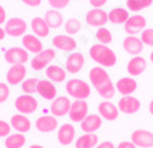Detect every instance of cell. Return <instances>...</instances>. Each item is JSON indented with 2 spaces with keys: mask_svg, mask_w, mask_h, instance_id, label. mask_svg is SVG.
Masks as SVG:
<instances>
[{
  "mask_svg": "<svg viewBox=\"0 0 153 148\" xmlns=\"http://www.w3.org/2000/svg\"><path fill=\"white\" fill-rule=\"evenodd\" d=\"M37 84H39V78L37 77L25 78L21 84L24 93H26V95H35V93H37Z\"/></svg>",
  "mask_w": 153,
  "mask_h": 148,
  "instance_id": "obj_33",
  "label": "cell"
},
{
  "mask_svg": "<svg viewBox=\"0 0 153 148\" xmlns=\"http://www.w3.org/2000/svg\"><path fill=\"white\" fill-rule=\"evenodd\" d=\"M116 148H137V147L132 141H121V143H119V145Z\"/></svg>",
  "mask_w": 153,
  "mask_h": 148,
  "instance_id": "obj_43",
  "label": "cell"
},
{
  "mask_svg": "<svg viewBox=\"0 0 153 148\" xmlns=\"http://www.w3.org/2000/svg\"><path fill=\"white\" fill-rule=\"evenodd\" d=\"M98 114L102 119L116 121L119 116V107L109 100H103L98 104Z\"/></svg>",
  "mask_w": 153,
  "mask_h": 148,
  "instance_id": "obj_19",
  "label": "cell"
},
{
  "mask_svg": "<svg viewBox=\"0 0 153 148\" xmlns=\"http://www.w3.org/2000/svg\"><path fill=\"white\" fill-rule=\"evenodd\" d=\"M7 36V33H6V30H4V28H1V25H0V41L1 40H4V37Z\"/></svg>",
  "mask_w": 153,
  "mask_h": 148,
  "instance_id": "obj_46",
  "label": "cell"
},
{
  "mask_svg": "<svg viewBox=\"0 0 153 148\" xmlns=\"http://www.w3.org/2000/svg\"><path fill=\"white\" fill-rule=\"evenodd\" d=\"M76 138V129L71 123H62L57 129V140L61 145H71Z\"/></svg>",
  "mask_w": 153,
  "mask_h": 148,
  "instance_id": "obj_14",
  "label": "cell"
},
{
  "mask_svg": "<svg viewBox=\"0 0 153 148\" xmlns=\"http://www.w3.org/2000/svg\"><path fill=\"white\" fill-rule=\"evenodd\" d=\"M26 144V137L22 133H10L4 138V147L6 148H22Z\"/></svg>",
  "mask_w": 153,
  "mask_h": 148,
  "instance_id": "obj_30",
  "label": "cell"
},
{
  "mask_svg": "<svg viewBox=\"0 0 153 148\" xmlns=\"http://www.w3.org/2000/svg\"><path fill=\"white\" fill-rule=\"evenodd\" d=\"M71 0H48V4L51 6V8L54 10H62L69 4Z\"/></svg>",
  "mask_w": 153,
  "mask_h": 148,
  "instance_id": "obj_40",
  "label": "cell"
},
{
  "mask_svg": "<svg viewBox=\"0 0 153 148\" xmlns=\"http://www.w3.org/2000/svg\"><path fill=\"white\" fill-rule=\"evenodd\" d=\"M102 125V118L100 114H88L84 119L80 122L83 133H95Z\"/></svg>",
  "mask_w": 153,
  "mask_h": 148,
  "instance_id": "obj_25",
  "label": "cell"
},
{
  "mask_svg": "<svg viewBox=\"0 0 153 148\" xmlns=\"http://www.w3.org/2000/svg\"><path fill=\"white\" fill-rule=\"evenodd\" d=\"M22 47H24L29 53H35V55L44 49L40 37H37V36H35V34L22 36Z\"/></svg>",
  "mask_w": 153,
  "mask_h": 148,
  "instance_id": "obj_27",
  "label": "cell"
},
{
  "mask_svg": "<svg viewBox=\"0 0 153 148\" xmlns=\"http://www.w3.org/2000/svg\"><path fill=\"white\" fill-rule=\"evenodd\" d=\"M95 148H116V147H114L112 141H102V143H98V145Z\"/></svg>",
  "mask_w": 153,
  "mask_h": 148,
  "instance_id": "obj_44",
  "label": "cell"
},
{
  "mask_svg": "<svg viewBox=\"0 0 153 148\" xmlns=\"http://www.w3.org/2000/svg\"><path fill=\"white\" fill-rule=\"evenodd\" d=\"M131 141L137 148H152L153 147V132L146 129H137L131 133Z\"/></svg>",
  "mask_w": 153,
  "mask_h": 148,
  "instance_id": "obj_12",
  "label": "cell"
},
{
  "mask_svg": "<svg viewBox=\"0 0 153 148\" xmlns=\"http://www.w3.org/2000/svg\"><path fill=\"white\" fill-rule=\"evenodd\" d=\"M51 42H53L54 48L59 49V51H62V52H73V51L76 49V47H77L76 40L69 34L54 36L53 40H51Z\"/></svg>",
  "mask_w": 153,
  "mask_h": 148,
  "instance_id": "obj_13",
  "label": "cell"
},
{
  "mask_svg": "<svg viewBox=\"0 0 153 148\" xmlns=\"http://www.w3.org/2000/svg\"><path fill=\"white\" fill-rule=\"evenodd\" d=\"M141 40L145 45L152 47L153 48V28H146L141 33Z\"/></svg>",
  "mask_w": 153,
  "mask_h": 148,
  "instance_id": "obj_37",
  "label": "cell"
},
{
  "mask_svg": "<svg viewBox=\"0 0 153 148\" xmlns=\"http://www.w3.org/2000/svg\"><path fill=\"white\" fill-rule=\"evenodd\" d=\"M35 127L42 133H51L57 130L58 127V119L54 115H40L35 121Z\"/></svg>",
  "mask_w": 153,
  "mask_h": 148,
  "instance_id": "obj_15",
  "label": "cell"
},
{
  "mask_svg": "<svg viewBox=\"0 0 153 148\" xmlns=\"http://www.w3.org/2000/svg\"><path fill=\"white\" fill-rule=\"evenodd\" d=\"M4 30L8 36L11 37H21V36L26 34L28 30V23H26L22 18H10L8 21H6L4 23Z\"/></svg>",
  "mask_w": 153,
  "mask_h": 148,
  "instance_id": "obj_6",
  "label": "cell"
},
{
  "mask_svg": "<svg viewBox=\"0 0 153 148\" xmlns=\"http://www.w3.org/2000/svg\"><path fill=\"white\" fill-rule=\"evenodd\" d=\"M11 125L10 122H7V121H3V119H0V137H7L8 134L11 133Z\"/></svg>",
  "mask_w": 153,
  "mask_h": 148,
  "instance_id": "obj_39",
  "label": "cell"
},
{
  "mask_svg": "<svg viewBox=\"0 0 153 148\" xmlns=\"http://www.w3.org/2000/svg\"><path fill=\"white\" fill-rule=\"evenodd\" d=\"M143 45L145 44L142 42L141 37H137V36H127L123 40V48H124V51L127 53H130V55H134V56H137V55H139V53L142 52Z\"/></svg>",
  "mask_w": 153,
  "mask_h": 148,
  "instance_id": "obj_23",
  "label": "cell"
},
{
  "mask_svg": "<svg viewBox=\"0 0 153 148\" xmlns=\"http://www.w3.org/2000/svg\"><path fill=\"white\" fill-rule=\"evenodd\" d=\"M80 29H82V23L76 18H69L68 21L65 22V32H66V34L75 36L80 32Z\"/></svg>",
  "mask_w": 153,
  "mask_h": 148,
  "instance_id": "obj_36",
  "label": "cell"
},
{
  "mask_svg": "<svg viewBox=\"0 0 153 148\" xmlns=\"http://www.w3.org/2000/svg\"><path fill=\"white\" fill-rule=\"evenodd\" d=\"M66 73H68V71L65 70L62 66H59V64H50V66H47L46 70H44L46 78L50 80L51 82H54V84L64 82L65 78H66Z\"/></svg>",
  "mask_w": 153,
  "mask_h": 148,
  "instance_id": "obj_24",
  "label": "cell"
},
{
  "mask_svg": "<svg viewBox=\"0 0 153 148\" xmlns=\"http://www.w3.org/2000/svg\"><path fill=\"white\" fill-rule=\"evenodd\" d=\"M108 18H109V22L113 25H124L126 21L130 18V14H128V10H126V8L114 7L108 12Z\"/></svg>",
  "mask_w": 153,
  "mask_h": 148,
  "instance_id": "obj_29",
  "label": "cell"
},
{
  "mask_svg": "<svg viewBox=\"0 0 153 148\" xmlns=\"http://www.w3.org/2000/svg\"><path fill=\"white\" fill-rule=\"evenodd\" d=\"M90 58L102 67H113L117 62V56L112 48L105 44H94L88 51Z\"/></svg>",
  "mask_w": 153,
  "mask_h": 148,
  "instance_id": "obj_2",
  "label": "cell"
},
{
  "mask_svg": "<svg viewBox=\"0 0 153 148\" xmlns=\"http://www.w3.org/2000/svg\"><path fill=\"white\" fill-rule=\"evenodd\" d=\"M88 78H90L91 85L95 88V91L98 92V95L101 97L109 100V99H112L114 96L116 86L113 85L108 71L105 70V67H102V66L93 67L88 73Z\"/></svg>",
  "mask_w": 153,
  "mask_h": 148,
  "instance_id": "obj_1",
  "label": "cell"
},
{
  "mask_svg": "<svg viewBox=\"0 0 153 148\" xmlns=\"http://www.w3.org/2000/svg\"><path fill=\"white\" fill-rule=\"evenodd\" d=\"M83 66H84V55L76 51H73L65 60V70L71 74L80 73Z\"/></svg>",
  "mask_w": 153,
  "mask_h": 148,
  "instance_id": "obj_17",
  "label": "cell"
},
{
  "mask_svg": "<svg viewBox=\"0 0 153 148\" xmlns=\"http://www.w3.org/2000/svg\"><path fill=\"white\" fill-rule=\"evenodd\" d=\"M10 125H11V127H13L15 132L22 133V134L28 133V132L30 130V127H32V122H30V119H29L26 115L19 114V113L14 114V115L11 116Z\"/></svg>",
  "mask_w": 153,
  "mask_h": 148,
  "instance_id": "obj_20",
  "label": "cell"
},
{
  "mask_svg": "<svg viewBox=\"0 0 153 148\" xmlns=\"http://www.w3.org/2000/svg\"><path fill=\"white\" fill-rule=\"evenodd\" d=\"M65 91L75 100H85L91 95V86L80 78H71L65 85Z\"/></svg>",
  "mask_w": 153,
  "mask_h": 148,
  "instance_id": "obj_3",
  "label": "cell"
},
{
  "mask_svg": "<svg viewBox=\"0 0 153 148\" xmlns=\"http://www.w3.org/2000/svg\"><path fill=\"white\" fill-rule=\"evenodd\" d=\"M71 99L68 96H57V97L51 100V104H50V111H51V115L57 116H65L69 114V110H71Z\"/></svg>",
  "mask_w": 153,
  "mask_h": 148,
  "instance_id": "obj_10",
  "label": "cell"
},
{
  "mask_svg": "<svg viewBox=\"0 0 153 148\" xmlns=\"http://www.w3.org/2000/svg\"><path fill=\"white\" fill-rule=\"evenodd\" d=\"M146 29V18L141 14L130 15L124 23V32L128 36H137Z\"/></svg>",
  "mask_w": 153,
  "mask_h": 148,
  "instance_id": "obj_7",
  "label": "cell"
},
{
  "mask_svg": "<svg viewBox=\"0 0 153 148\" xmlns=\"http://www.w3.org/2000/svg\"><path fill=\"white\" fill-rule=\"evenodd\" d=\"M44 19H46V22L48 23V26L51 29H58L64 25V17H62V14L58 10H54V8L46 11Z\"/></svg>",
  "mask_w": 153,
  "mask_h": 148,
  "instance_id": "obj_31",
  "label": "cell"
},
{
  "mask_svg": "<svg viewBox=\"0 0 153 148\" xmlns=\"http://www.w3.org/2000/svg\"><path fill=\"white\" fill-rule=\"evenodd\" d=\"M30 28H32L33 34L37 36V37H47L50 34V30H51V28L48 26L46 19L42 17L33 18L32 22H30Z\"/></svg>",
  "mask_w": 153,
  "mask_h": 148,
  "instance_id": "obj_28",
  "label": "cell"
},
{
  "mask_svg": "<svg viewBox=\"0 0 153 148\" xmlns=\"http://www.w3.org/2000/svg\"><path fill=\"white\" fill-rule=\"evenodd\" d=\"M149 113H150V114H152V115H153V100H152V102L149 103Z\"/></svg>",
  "mask_w": 153,
  "mask_h": 148,
  "instance_id": "obj_47",
  "label": "cell"
},
{
  "mask_svg": "<svg viewBox=\"0 0 153 148\" xmlns=\"http://www.w3.org/2000/svg\"><path fill=\"white\" fill-rule=\"evenodd\" d=\"M26 78V67L24 64H11L7 70L6 80L10 85H19Z\"/></svg>",
  "mask_w": 153,
  "mask_h": 148,
  "instance_id": "obj_16",
  "label": "cell"
},
{
  "mask_svg": "<svg viewBox=\"0 0 153 148\" xmlns=\"http://www.w3.org/2000/svg\"><path fill=\"white\" fill-rule=\"evenodd\" d=\"M37 95L44 100H54L57 97V88L50 80H39L37 84Z\"/></svg>",
  "mask_w": 153,
  "mask_h": 148,
  "instance_id": "obj_22",
  "label": "cell"
},
{
  "mask_svg": "<svg viewBox=\"0 0 153 148\" xmlns=\"http://www.w3.org/2000/svg\"><path fill=\"white\" fill-rule=\"evenodd\" d=\"M116 91L120 93L121 96H130L132 95L134 92L138 88V84L134 78L130 75V77H121L119 78V81L116 82Z\"/></svg>",
  "mask_w": 153,
  "mask_h": 148,
  "instance_id": "obj_21",
  "label": "cell"
},
{
  "mask_svg": "<svg viewBox=\"0 0 153 148\" xmlns=\"http://www.w3.org/2000/svg\"><path fill=\"white\" fill-rule=\"evenodd\" d=\"M55 51L53 48H44L43 51H40L39 53H36L35 56L30 60V67L35 71H42L46 70L47 66H50L51 62L55 59Z\"/></svg>",
  "mask_w": 153,
  "mask_h": 148,
  "instance_id": "obj_4",
  "label": "cell"
},
{
  "mask_svg": "<svg viewBox=\"0 0 153 148\" xmlns=\"http://www.w3.org/2000/svg\"><path fill=\"white\" fill-rule=\"evenodd\" d=\"M24 4L29 6V7H37L42 4V0H21Z\"/></svg>",
  "mask_w": 153,
  "mask_h": 148,
  "instance_id": "obj_42",
  "label": "cell"
},
{
  "mask_svg": "<svg viewBox=\"0 0 153 148\" xmlns=\"http://www.w3.org/2000/svg\"><path fill=\"white\" fill-rule=\"evenodd\" d=\"M88 115V103L85 100H75L71 104V110H69V119L72 122L80 123L85 116Z\"/></svg>",
  "mask_w": 153,
  "mask_h": 148,
  "instance_id": "obj_11",
  "label": "cell"
},
{
  "mask_svg": "<svg viewBox=\"0 0 153 148\" xmlns=\"http://www.w3.org/2000/svg\"><path fill=\"white\" fill-rule=\"evenodd\" d=\"M153 3V0H127L126 4H127V8L130 11H142L143 8L150 7Z\"/></svg>",
  "mask_w": 153,
  "mask_h": 148,
  "instance_id": "obj_34",
  "label": "cell"
},
{
  "mask_svg": "<svg viewBox=\"0 0 153 148\" xmlns=\"http://www.w3.org/2000/svg\"><path fill=\"white\" fill-rule=\"evenodd\" d=\"M98 145V136L95 133H83L76 140V148H95Z\"/></svg>",
  "mask_w": 153,
  "mask_h": 148,
  "instance_id": "obj_32",
  "label": "cell"
},
{
  "mask_svg": "<svg viewBox=\"0 0 153 148\" xmlns=\"http://www.w3.org/2000/svg\"><path fill=\"white\" fill-rule=\"evenodd\" d=\"M8 97H10V86L7 82H0V104L7 102Z\"/></svg>",
  "mask_w": 153,
  "mask_h": 148,
  "instance_id": "obj_38",
  "label": "cell"
},
{
  "mask_svg": "<svg viewBox=\"0 0 153 148\" xmlns=\"http://www.w3.org/2000/svg\"><path fill=\"white\" fill-rule=\"evenodd\" d=\"M146 66H148V63H146L145 58L141 56V55H137V56H132L128 60L127 71L131 77H138L146 70Z\"/></svg>",
  "mask_w": 153,
  "mask_h": 148,
  "instance_id": "obj_26",
  "label": "cell"
},
{
  "mask_svg": "<svg viewBox=\"0 0 153 148\" xmlns=\"http://www.w3.org/2000/svg\"><path fill=\"white\" fill-rule=\"evenodd\" d=\"M88 1L93 6V8H101L108 3V0H88Z\"/></svg>",
  "mask_w": 153,
  "mask_h": 148,
  "instance_id": "obj_41",
  "label": "cell"
},
{
  "mask_svg": "<svg viewBox=\"0 0 153 148\" xmlns=\"http://www.w3.org/2000/svg\"><path fill=\"white\" fill-rule=\"evenodd\" d=\"M4 59L10 64H25L29 60V52L24 47H11L4 52Z\"/></svg>",
  "mask_w": 153,
  "mask_h": 148,
  "instance_id": "obj_8",
  "label": "cell"
},
{
  "mask_svg": "<svg viewBox=\"0 0 153 148\" xmlns=\"http://www.w3.org/2000/svg\"><path fill=\"white\" fill-rule=\"evenodd\" d=\"M149 59H150V62H152V63H153V51H152V52H150V55H149Z\"/></svg>",
  "mask_w": 153,
  "mask_h": 148,
  "instance_id": "obj_49",
  "label": "cell"
},
{
  "mask_svg": "<svg viewBox=\"0 0 153 148\" xmlns=\"http://www.w3.org/2000/svg\"><path fill=\"white\" fill-rule=\"evenodd\" d=\"M14 106L19 114L26 115V114L35 113L36 110H37V107H39V102L36 100L33 95H26V93H24V95H19L15 99Z\"/></svg>",
  "mask_w": 153,
  "mask_h": 148,
  "instance_id": "obj_5",
  "label": "cell"
},
{
  "mask_svg": "<svg viewBox=\"0 0 153 148\" xmlns=\"http://www.w3.org/2000/svg\"><path fill=\"white\" fill-rule=\"evenodd\" d=\"M7 21V15H6V10L3 8V6H0V25L6 23Z\"/></svg>",
  "mask_w": 153,
  "mask_h": 148,
  "instance_id": "obj_45",
  "label": "cell"
},
{
  "mask_svg": "<svg viewBox=\"0 0 153 148\" xmlns=\"http://www.w3.org/2000/svg\"><path fill=\"white\" fill-rule=\"evenodd\" d=\"M119 111H121L123 114H135L139 111L141 108V102H139V99L134 97L132 95L130 96H123V97L119 100Z\"/></svg>",
  "mask_w": 153,
  "mask_h": 148,
  "instance_id": "obj_18",
  "label": "cell"
},
{
  "mask_svg": "<svg viewBox=\"0 0 153 148\" xmlns=\"http://www.w3.org/2000/svg\"><path fill=\"white\" fill-rule=\"evenodd\" d=\"M95 37H97V40H98L100 44H105V45L111 44L112 40H113V37H112V32L108 28H105V26L98 28V30H97V33H95Z\"/></svg>",
  "mask_w": 153,
  "mask_h": 148,
  "instance_id": "obj_35",
  "label": "cell"
},
{
  "mask_svg": "<svg viewBox=\"0 0 153 148\" xmlns=\"http://www.w3.org/2000/svg\"><path fill=\"white\" fill-rule=\"evenodd\" d=\"M108 21H109L108 12L103 11L102 8H91L85 14V22L91 28H102L108 23Z\"/></svg>",
  "mask_w": 153,
  "mask_h": 148,
  "instance_id": "obj_9",
  "label": "cell"
},
{
  "mask_svg": "<svg viewBox=\"0 0 153 148\" xmlns=\"http://www.w3.org/2000/svg\"><path fill=\"white\" fill-rule=\"evenodd\" d=\"M29 148H44V147H43V145H40V144H32Z\"/></svg>",
  "mask_w": 153,
  "mask_h": 148,
  "instance_id": "obj_48",
  "label": "cell"
}]
</instances>
